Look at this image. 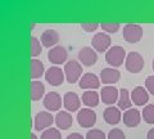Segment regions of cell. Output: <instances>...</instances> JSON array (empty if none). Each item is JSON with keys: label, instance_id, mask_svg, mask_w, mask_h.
<instances>
[{"label": "cell", "instance_id": "30", "mask_svg": "<svg viewBox=\"0 0 154 139\" xmlns=\"http://www.w3.org/2000/svg\"><path fill=\"white\" fill-rule=\"evenodd\" d=\"M107 139H126V135H125V133L121 129H112L108 133Z\"/></svg>", "mask_w": 154, "mask_h": 139}, {"label": "cell", "instance_id": "18", "mask_svg": "<svg viewBox=\"0 0 154 139\" xmlns=\"http://www.w3.org/2000/svg\"><path fill=\"white\" fill-rule=\"evenodd\" d=\"M103 117L105 120V122L109 124V125H117L122 118L121 109H119L118 107H114V106H108L104 109Z\"/></svg>", "mask_w": 154, "mask_h": 139}, {"label": "cell", "instance_id": "14", "mask_svg": "<svg viewBox=\"0 0 154 139\" xmlns=\"http://www.w3.org/2000/svg\"><path fill=\"white\" fill-rule=\"evenodd\" d=\"M79 86L81 89H89V90H94V89H98L100 86V77H98L95 74H84L81 80L79 81Z\"/></svg>", "mask_w": 154, "mask_h": 139}, {"label": "cell", "instance_id": "29", "mask_svg": "<svg viewBox=\"0 0 154 139\" xmlns=\"http://www.w3.org/2000/svg\"><path fill=\"white\" fill-rule=\"evenodd\" d=\"M85 139H107L104 131H102L100 129H91L90 131H88Z\"/></svg>", "mask_w": 154, "mask_h": 139}, {"label": "cell", "instance_id": "19", "mask_svg": "<svg viewBox=\"0 0 154 139\" xmlns=\"http://www.w3.org/2000/svg\"><path fill=\"white\" fill-rule=\"evenodd\" d=\"M41 44L44 48H54L59 41V33L53 28H48L41 33Z\"/></svg>", "mask_w": 154, "mask_h": 139}, {"label": "cell", "instance_id": "7", "mask_svg": "<svg viewBox=\"0 0 154 139\" xmlns=\"http://www.w3.org/2000/svg\"><path fill=\"white\" fill-rule=\"evenodd\" d=\"M77 121L81 128H93L96 122V113L91 108H81L77 112Z\"/></svg>", "mask_w": 154, "mask_h": 139}, {"label": "cell", "instance_id": "35", "mask_svg": "<svg viewBox=\"0 0 154 139\" xmlns=\"http://www.w3.org/2000/svg\"><path fill=\"white\" fill-rule=\"evenodd\" d=\"M31 139H38V138H37V135H36L35 133H32L31 134Z\"/></svg>", "mask_w": 154, "mask_h": 139}, {"label": "cell", "instance_id": "23", "mask_svg": "<svg viewBox=\"0 0 154 139\" xmlns=\"http://www.w3.org/2000/svg\"><path fill=\"white\" fill-rule=\"evenodd\" d=\"M118 108L127 111L132 106V100H131V94L128 93L127 89H121L119 90V98H118Z\"/></svg>", "mask_w": 154, "mask_h": 139}, {"label": "cell", "instance_id": "36", "mask_svg": "<svg viewBox=\"0 0 154 139\" xmlns=\"http://www.w3.org/2000/svg\"><path fill=\"white\" fill-rule=\"evenodd\" d=\"M152 66H153V70H154V59H153V65Z\"/></svg>", "mask_w": 154, "mask_h": 139}, {"label": "cell", "instance_id": "31", "mask_svg": "<svg viewBox=\"0 0 154 139\" xmlns=\"http://www.w3.org/2000/svg\"><path fill=\"white\" fill-rule=\"evenodd\" d=\"M99 26L100 25L96 23V22H84V23H81V28L86 32H94Z\"/></svg>", "mask_w": 154, "mask_h": 139}, {"label": "cell", "instance_id": "16", "mask_svg": "<svg viewBox=\"0 0 154 139\" xmlns=\"http://www.w3.org/2000/svg\"><path fill=\"white\" fill-rule=\"evenodd\" d=\"M131 100L136 106H146L149 100V92L144 86H136L131 92Z\"/></svg>", "mask_w": 154, "mask_h": 139}, {"label": "cell", "instance_id": "33", "mask_svg": "<svg viewBox=\"0 0 154 139\" xmlns=\"http://www.w3.org/2000/svg\"><path fill=\"white\" fill-rule=\"evenodd\" d=\"M66 139H85L81 134H79V133H72V134H69L68 137H67Z\"/></svg>", "mask_w": 154, "mask_h": 139}, {"label": "cell", "instance_id": "8", "mask_svg": "<svg viewBox=\"0 0 154 139\" xmlns=\"http://www.w3.org/2000/svg\"><path fill=\"white\" fill-rule=\"evenodd\" d=\"M110 43H112V40H110V37L105 32L95 33L93 36V39H91V45H93V48L96 52H100V53H103V52L107 53L110 48H112L110 46Z\"/></svg>", "mask_w": 154, "mask_h": 139}, {"label": "cell", "instance_id": "22", "mask_svg": "<svg viewBox=\"0 0 154 139\" xmlns=\"http://www.w3.org/2000/svg\"><path fill=\"white\" fill-rule=\"evenodd\" d=\"M82 103L85 106H88V108H93V107H96L100 102L99 99V94L95 92V90H86V92L82 94Z\"/></svg>", "mask_w": 154, "mask_h": 139}, {"label": "cell", "instance_id": "3", "mask_svg": "<svg viewBox=\"0 0 154 139\" xmlns=\"http://www.w3.org/2000/svg\"><path fill=\"white\" fill-rule=\"evenodd\" d=\"M122 36L127 43H131V44L139 43L143 37V27L137 23H127L123 26Z\"/></svg>", "mask_w": 154, "mask_h": 139}, {"label": "cell", "instance_id": "17", "mask_svg": "<svg viewBox=\"0 0 154 139\" xmlns=\"http://www.w3.org/2000/svg\"><path fill=\"white\" fill-rule=\"evenodd\" d=\"M141 113L136 108H130L123 113V124L127 128H135L137 126L141 121Z\"/></svg>", "mask_w": 154, "mask_h": 139}, {"label": "cell", "instance_id": "34", "mask_svg": "<svg viewBox=\"0 0 154 139\" xmlns=\"http://www.w3.org/2000/svg\"><path fill=\"white\" fill-rule=\"evenodd\" d=\"M146 139H154V128H153V129H150V130L148 131Z\"/></svg>", "mask_w": 154, "mask_h": 139}, {"label": "cell", "instance_id": "6", "mask_svg": "<svg viewBox=\"0 0 154 139\" xmlns=\"http://www.w3.org/2000/svg\"><path fill=\"white\" fill-rule=\"evenodd\" d=\"M67 59H68V52L62 45H57L48 52V61L53 65L58 66V65L67 63Z\"/></svg>", "mask_w": 154, "mask_h": 139}, {"label": "cell", "instance_id": "32", "mask_svg": "<svg viewBox=\"0 0 154 139\" xmlns=\"http://www.w3.org/2000/svg\"><path fill=\"white\" fill-rule=\"evenodd\" d=\"M145 89L152 95H154V75L148 76L146 77V80H145Z\"/></svg>", "mask_w": 154, "mask_h": 139}, {"label": "cell", "instance_id": "4", "mask_svg": "<svg viewBox=\"0 0 154 139\" xmlns=\"http://www.w3.org/2000/svg\"><path fill=\"white\" fill-rule=\"evenodd\" d=\"M53 122H55V117L51 115V112L41 111L36 113L35 118H33V129L36 131H44L51 126Z\"/></svg>", "mask_w": 154, "mask_h": 139}, {"label": "cell", "instance_id": "28", "mask_svg": "<svg viewBox=\"0 0 154 139\" xmlns=\"http://www.w3.org/2000/svg\"><path fill=\"white\" fill-rule=\"evenodd\" d=\"M100 27L103 28V32L105 33H116L119 28H121V25L117 22H102L100 23Z\"/></svg>", "mask_w": 154, "mask_h": 139}, {"label": "cell", "instance_id": "26", "mask_svg": "<svg viewBox=\"0 0 154 139\" xmlns=\"http://www.w3.org/2000/svg\"><path fill=\"white\" fill-rule=\"evenodd\" d=\"M40 139H62V134L59 131V129L57 128H49L41 133Z\"/></svg>", "mask_w": 154, "mask_h": 139}, {"label": "cell", "instance_id": "21", "mask_svg": "<svg viewBox=\"0 0 154 139\" xmlns=\"http://www.w3.org/2000/svg\"><path fill=\"white\" fill-rule=\"evenodd\" d=\"M31 100L33 102H37V100H40L42 97H45V85L41 83V81L38 80H33L31 81Z\"/></svg>", "mask_w": 154, "mask_h": 139}, {"label": "cell", "instance_id": "2", "mask_svg": "<svg viewBox=\"0 0 154 139\" xmlns=\"http://www.w3.org/2000/svg\"><path fill=\"white\" fill-rule=\"evenodd\" d=\"M126 57H127L126 50H125L122 46L113 45L107 53H105V61H107L108 65H110L114 68V67L122 66L123 62H126Z\"/></svg>", "mask_w": 154, "mask_h": 139}, {"label": "cell", "instance_id": "20", "mask_svg": "<svg viewBox=\"0 0 154 139\" xmlns=\"http://www.w3.org/2000/svg\"><path fill=\"white\" fill-rule=\"evenodd\" d=\"M72 122H73V117L68 111H59L55 116V124L58 129H62V130H67L72 126Z\"/></svg>", "mask_w": 154, "mask_h": 139}, {"label": "cell", "instance_id": "13", "mask_svg": "<svg viewBox=\"0 0 154 139\" xmlns=\"http://www.w3.org/2000/svg\"><path fill=\"white\" fill-rule=\"evenodd\" d=\"M42 103H44V107L48 109V111H51V112L58 111L59 112V109L62 107V97L57 92H50L44 97Z\"/></svg>", "mask_w": 154, "mask_h": 139}, {"label": "cell", "instance_id": "10", "mask_svg": "<svg viewBox=\"0 0 154 139\" xmlns=\"http://www.w3.org/2000/svg\"><path fill=\"white\" fill-rule=\"evenodd\" d=\"M98 61V54L94 48L91 46H84L82 49H80L79 52V62L82 63L86 67H90V66H94Z\"/></svg>", "mask_w": 154, "mask_h": 139}, {"label": "cell", "instance_id": "1", "mask_svg": "<svg viewBox=\"0 0 154 139\" xmlns=\"http://www.w3.org/2000/svg\"><path fill=\"white\" fill-rule=\"evenodd\" d=\"M63 71L66 75V80L69 84H76L82 77V65L76 59H71L67 62L64 65Z\"/></svg>", "mask_w": 154, "mask_h": 139}, {"label": "cell", "instance_id": "15", "mask_svg": "<svg viewBox=\"0 0 154 139\" xmlns=\"http://www.w3.org/2000/svg\"><path fill=\"white\" fill-rule=\"evenodd\" d=\"M119 79H121V72L118 70L113 68V67L103 68L102 72H100V81H103V84L114 85L116 83H118Z\"/></svg>", "mask_w": 154, "mask_h": 139}, {"label": "cell", "instance_id": "9", "mask_svg": "<svg viewBox=\"0 0 154 139\" xmlns=\"http://www.w3.org/2000/svg\"><path fill=\"white\" fill-rule=\"evenodd\" d=\"M45 80L49 83L51 86H59L63 84V81L66 80L64 71L59 68L58 66H51L50 68L46 70L45 72Z\"/></svg>", "mask_w": 154, "mask_h": 139}, {"label": "cell", "instance_id": "11", "mask_svg": "<svg viewBox=\"0 0 154 139\" xmlns=\"http://www.w3.org/2000/svg\"><path fill=\"white\" fill-rule=\"evenodd\" d=\"M100 98H102L103 103L108 104V106H113L116 102H118L119 90L113 85H107L100 92Z\"/></svg>", "mask_w": 154, "mask_h": 139}, {"label": "cell", "instance_id": "25", "mask_svg": "<svg viewBox=\"0 0 154 139\" xmlns=\"http://www.w3.org/2000/svg\"><path fill=\"white\" fill-rule=\"evenodd\" d=\"M141 116L144 118V121L148 122V124H154V104H146L144 107L143 112H141Z\"/></svg>", "mask_w": 154, "mask_h": 139}, {"label": "cell", "instance_id": "24", "mask_svg": "<svg viewBox=\"0 0 154 139\" xmlns=\"http://www.w3.org/2000/svg\"><path fill=\"white\" fill-rule=\"evenodd\" d=\"M45 67L44 63L38 59H31V70H30V75H31V79L36 80V79H40L42 75H45Z\"/></svg>", "mask_w": 154, "mask_h": 139}, {"label": "cell", "instance_id": "27", "mask_svg": "<svg viewBox=\"0 0 154 139\" xmlns=\"http://www.w3.org/2000/svg\"><path fill=\"white\" fill-rule=\"evenodd\" d=\"M42 52V44L41 41L37 39V37L32 36L31 37V49H30V53H31V57H37L40 55Z\"/></svg>", "mask_w": 154, "mask_h": 139}, {"label": "cell", "instance_id": "12", "mask_svg": "<svg viewBox=\"0 0 154 139\" xmlns=\"http://www.w3.org/2000/svg\"><path fill=\"white\" fill-rule=\"evenodd\" d=\"M63 106L68 112L80 111L81 107V98L75 92H67L63 95Z\"/></svg>", "mask_w": 154, "mask_h": 139}, {"label": "cell", "instance_id": "5", "mask_svg": "<svg viewBox=\"0 0 154 139\" xmlns=\"http://www.w3.org/2000/svg\"><path fill=\"white\" fill-rule=\"evenodd\" d=\"M126 70L131 74H139L144 68V58L137 52H130L125 62Z\"/></svg>", "mask_w": 154, "mask_h": 139}]
</instances>
